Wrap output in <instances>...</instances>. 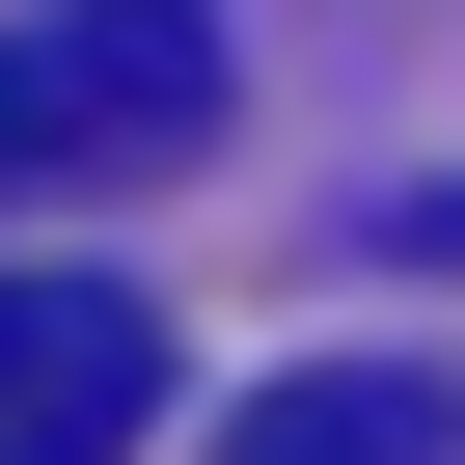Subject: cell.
Listing matches in <instances>:
<instances>
[{"label":"cell","mask_w":465,"mask_h":465,"mask_svg":"<svg viewBox=\"0 0 465 465\" xmlns=\"http://www.w3.org/2000/svg\"><path fill=\"white\" fill-rule=\"evenodd\" d=\"M192 137H219V0H28L0 28V219L164 192Z\"/></svg>","instance_id":"1"},{"label":"cell","mask_w":465,"mask_h":465,"mask_svg":"<svg viewBox=\"0 0 465 465\" xmlns=\"http://www.w3.org/2000/svg\"><path fill=\"white\" fill-rule=\"evenodd\" d=\"M219 465H465V383H411V356H329V383H274Z\"/></svg>","instance_id":"3"},{"label":"cell","mask_w":465,"mask_h":465,"mask_svg":"<svg viewBox=\"0 0 465 465\" xmlns=\"http://www.w3.org/2000/svg\"><path fill=\"white\" fill-rule=\"evenodd\" d=\"M137 411H164L137 274H0V465H137Z\"/></svg>","instance_id":"2"}]
</instances>
